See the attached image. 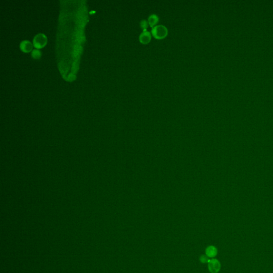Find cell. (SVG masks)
<instances>
[{"label":"cell","instance_id":"obj_1","mask_svg":"<svg viewBox=\"0 0 273 273\" xmlns=\"http://www.w3.org/2000/svg\"><path fill=\"white\" fill-rule=\"evenodd\" d=\"M168 33V30L165 26L162 25H156L153 27L152 34L157 39H163L165 38Z\"/></svg>","mask_w":273,"mask_h":273},{"label":"cell","instance_id":"obj_2","mask_svg":"<svg viewBox=\"0 0 273 273\" xmlns=\"http://www.w3.org/2000/svg\"><path fill=\"white\" fill-rule=\"evenodd\" d=\"M47 42V39L44 34H37L35 36L33 39V45L36 48H41L46 45Z\"/></svg>","mask_w":273,"mask_h":273},{"label":"cell","instance_id":"obj_3","mask_svg":"<svg viewBox=\"0 0 273 273\" xmlns=\"http://www.w3.org/2000/svg\"><path fill=\"white\" fill-rule=\"evenodd\" d=\"M221 268L220 263L216 259L210 260L208 264V269L211 273H218Z\"/></svg>","mask_w":273,"mask_h":273},{"label":"cell","instance_id":"obj_4","mask_svg":"<svg viewBox=\"0 0 273 273\" xmlns=\"http://www.w3.org/2000/svg\"><path fill=\"white\" fill-rule=\"evenodd\" d=\"M152 39V35L150 32L146 31H142V33L139 35V39L140 42L142 44H148L150 43Z\"/></svg>","mask_w":273,"mask_h":273},{"label":"cell","instance_id":"obj_5","mask_svg":"<svg viewBox=\"0 0 273 273\" xmlns=\"http://www.w3.org/2000/svg\"><path fill=\"white\" fill-rule=\"evenodd\" d=\"M205 254L209 258H214L218 254V250L213 245H210L205 249Z\"/></svg>","mask_w":273,"mask_h":273},{"label":"cell","instance_id":"obj_6","mask_svg":"<svg viewBox=\"0 0 273 273\" xmlns=\"http://www.w3.org/2000/svg\"><path fill=\"white\" fill-rule=\"evenodd\" d=\"M20 49L21 50L25 53H28L31 51L32 49V43L28 41H24L21 42L20 44Z\"/></svg>","mask_w":273,"mask_h":273},{"label":"cell","instance_id":"obj_7","mask_svg":"<svg viewBox=\"0 0 273 273\" xmlns=\"http://www.w3.org/2000/svg\"><path fill=\"white\" fill-rule=\"evenodd\" d=\"M159 20V18L155 14H152L150 15L148 18V22L150 26L152 27L155 26V25L157 24L158 21Z\"/></svg>","mask_w":273,"mask_h":273},{"label":"cell","instance_id":"obj_8","mask_svg":"<svg viewBox=\"0 0 273 273\" xmlns=\"http://www.w3.org/2000/svg\"><path fill=\"white\" fill-rule=\"evenodd\" d=\"M148 25H149L148 22V21H147L146 20H145V19L142 20V21H140V27L142 29V31H146V30H147Z\"/></svg>","mask_w":273,"mask_h":273},{"label":"cell","instance_id":"obj_9","mask_svg":"<svg viewBox=\"0 0 273 273\" xmlns=\"http://www.w3.org/2000/svg\"><path fill=\"white\" fill-rule=\"evenodd\" d=\"M200 261L202 263H207L209 262V259L207 255H202L200 258Z\"/></svg>","mask_w":273,"mask_h":273},{"label":"cell","instance_id":"obj_10","mask_svg":"<svg viewBox=\"0 0 273 273\" xmlns=\"http://www.w3.org/2000/svg\"><path fill=\"white\" fill-rule=\"evenodd\" d=\"M32 56L35 59L39 58L40 57V56H41V53H40L39 50H33V51L32 53Z\"/></svg>","mask_w":273,"mask_h":273}]
</instances>
